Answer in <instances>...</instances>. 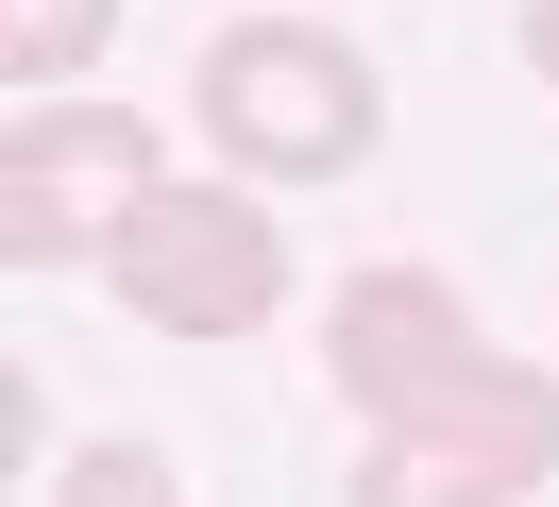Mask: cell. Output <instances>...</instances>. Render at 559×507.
<instances>
[{
    "instance_id": "6da1fadb",
    "label": "cell",
    "mask_w": 559,
    "mask_h": 507,
    "mask_svg": "<svg viewBox=\"0 0 559 507\" xmlns=\"http://www.w3.org/2000/svg\"><path fill=\"white\" fill-rule=\"evenodd\" d=\"M187 119H204V153L238 169V186H340V169H373L390 85H373L356 34H322V17L272 0V17H221V34H204Z\"/></svg>"
},
{
    "instance_id": "7a4b0ae2",
    "label": "cell",
    "mask_w": 559,
    "mask_h": 507,
    "mask_svg": "<svg viewBox=\"0 0 559 507\" xmlns=\"http://www.w3.org/2000/svg\"><path fill=\"white\" fill-rule=\"evenodd\" d=\"M103 288H119V322H153V338H272L288 322V220L254 186H187L170 169V186L119 220Z\"/></svg>"
},
{
    "instance_id": "3957f363",
    "label": "cell",
    "mask_w": 559,
    "mask_h": 507,
    "mask_svg": "<svg viewBox=\"0 0 559 507\" xmlns=\"http://www.w3.org/2000/svg\"><path fill=\"white\" fill-rule=\"evenodd\" d=\"M170 186V119H119V101H17L0 119V254L17 270H103L119 220Z\"/></svg>"
},
{
    "instance_id": "277c9868",
    "label": "cell",
    "mask_w": 559,
    "mask_h": 507,
    "mask_svg": "<svg viewBox=\"0 0 559 507\" xmlns=\"http://www.w3.org/2000/svg\"><path fill=\"white\" fill-rule=\"evenodd\" d=\"M543 473H559V372L491 355L475 389L373 423V457H356L340 507H543Z\"/></svg>"
},
{
    "instance_id": "5b68a950",
    "label": "cell",
    "mask_w": 559,
    "mask_h": 507,
    "mask_svg": "<svg viewBox=\"0 0 559 507\" xmlns=\"http://www.w3.org/2000/svg\"><path fill=\"white\" fill-rule=\"evenodd\" d=\"M475 372H491V338H475V304H457L424 254L340 270V304H322V389H340L356 423H407V406L475 389Z\"/></svg>"
},
{
    "instance_id": "8992f818",
    "label": "cell",
    "mask_w": 559,
    "mask_h": 507,
    "mask_svg": "<svg viewBox=\"0 0 559 507\" xmlns=\"http://www.w3.org/2000/svg\"><path fill=\"white\" fill-rule=\"evenodd\" d=\"M103 34H119V0H0V85L69 101L85 68H103Z\"/></svg>"
},
{
    "instance_id": "52a82bcc",
    "label": "cell",
    "mask_w": 559,
    "mask_h": 507,
    "mask_svg": "<svg viewBox=\"0 0 559 507\" xmlns=\"http://www.w3.org/2000/svg\"><path fill=\"white\" fill-rule=\"evenodd\" d=\"M35 507H187V473L170 457H153V439H85V457L69 473H51V491Z\"/></svg>"
},
{
    "instance_id": "ba28073f",
    "label": "cell",
    "mask_w": 559,
    "mask_h": 507,
    "mask_svg": "<svg viewBox=\"0 0 559 507\" xmlns=\"http://www.w3.org/2000/svg\"><path fill=\"white\" fill-rule=\"evenodd\" d=\"M525 68H543V85H559V0H525Z\"/></svg>"
}]
</instances>
